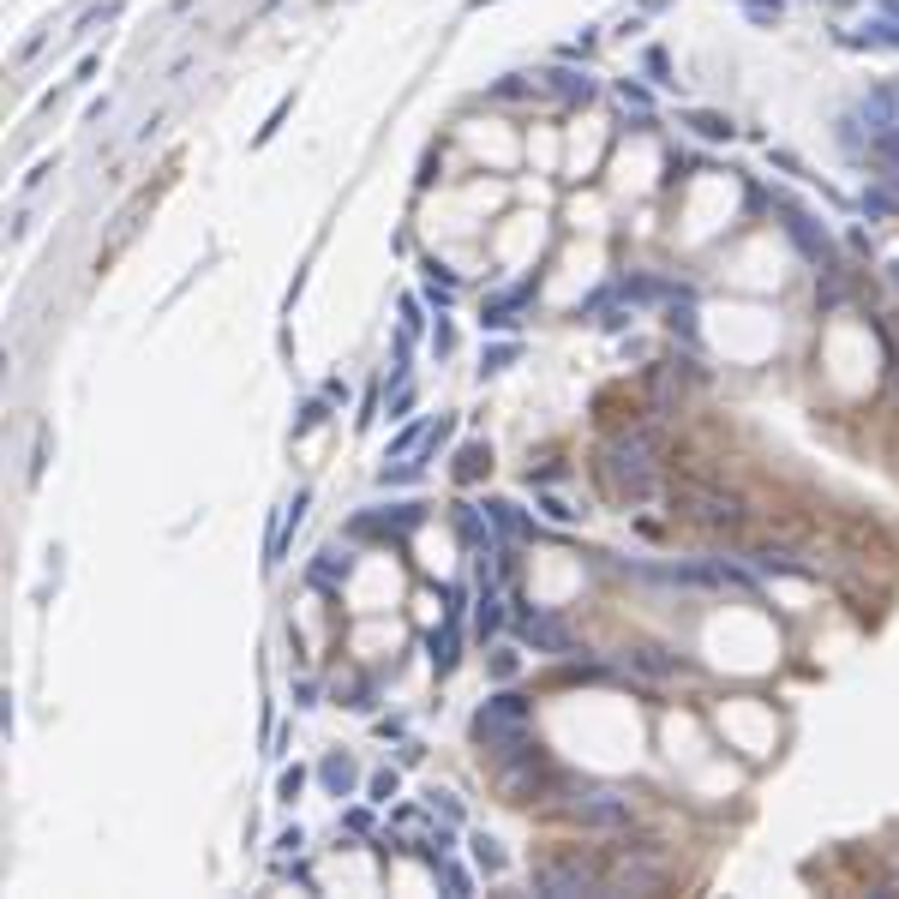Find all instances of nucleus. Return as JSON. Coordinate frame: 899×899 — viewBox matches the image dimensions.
<instances>
[{
    "label": "nucleus",
    "instance_id": "nucleus-7",
    "mask_svg": "<svg viewBox=\"0 0 899 899\" xmlns=\"http://www.w3.org/2000/svg\"><path fill=\"white\" fill-rule=\"evenodd\" d=\"M420 522H426V504H372V510H354L348 540H408Z\"/></svg>",
    "mask_w": 899,
    "mask_h": 899
},
{
    "label": "nucleus",
    "instance_id": "nucleus-8",
    "mask_svg": "<svg viewBox=\"0 0 899 899\" xmlns=\"http://www.w3.org/2000/svg\"><path fill=\"white\" fill-rule=\"evenodd\" d=\"M510 630L534 648V654H552V660H564L576 642H570V624L558 618V612H546V606H516L510 612Z\"/></svg>",
    "mask_w": 899,
    "mask_h": 899
},
{
    "label": "nucleus",
    "instance_id": "nucleus-4",
    "mask_svg": "<svg viewBox=\"0 0 899 899\" xmlns=\"http://www.w3.org/2000/svg\"><path fill=\"white\" fill-rule=\"evenodd\" d=\"M672 516L696 522V528H714V534H738L744 528V498L726 492V486H708V480H678L672 486Z\"/></svg>",
    "mask_w": 899,
    "mask_h": 899
},
{
    "label": "nucleus",
    "instance_id": "nucleus-34",
    "mask_svg": "<svg viewBox=\"0 0 899 899\" xmlns=\"http://www.w3.org/2000/svg\"><path fill=\"white\" fill-rule=\"evenodd\" d=\"M342 828H348V834H372V810H348Z\"/></svg>",
    "mask_w": 899,
    "mask_h": 899
},
{
    "label": "nucleus",
    "instance_id": "nucleus-16",
    "mask_svg": "<svg viewBox=\"0 0 899 899\" xmlns=\"http://www.w3.org/2000/svg\"><path fill=\"white\" fill-rule=\"evenodd\" d=\"M318 780H324V792H330V798H354L360 768H354V756H342V750H336V756H324V762H318Z\"/></svg>",
    "mask_w": 899,
    "mask_h": 899
},
{
    "label": "nucleus",
    "instance_id": "nucleus-23",
    "mask_svg": "<svg viewBox=\"0 0 899 899\" xmlns=\"http://www.w3.org/2000/svg\"><path fill=\"white\" fill-rule=\"evenodd\" d=\"M426 294H432L438 306H450V300H456V276H450L444 264H426Z\"/></svg>",
    "mask_w": 899,
    "mask_h": 899
},
{
    "label": "nucleus",
    "instance_id": "nucleus-1",
    "mask_svg": "<svg viewBox=\"0 0 899 899\" xmlns=\"http://www.w3.org/2000/svg\"><path fill=\"white\" fill-rule=\"evenodd\" d=\"M660 450H666V438H660L654 420H636V426H624V432L606 438L600 474H606V486H612L618 504H648L654 498V486H660Z\"/></svg>",
    "mask_w": 899,
    "mask_h": 899
},
{
    "label": "nucleus",
    "instance_id": "nucleus-22",
    "mask_svg": "<svg viewBox=\"0 0 899 899\" xmlns=\"http://www.w3.org/2000/svg\"><path fill=\"white\" fill-rule=\"evenodd\" d=\"M486 672H492V684H516L522 654H516V648H492V654H486Z\"/></svg>",
    "mask_w": 899,
    "mask_h": 899
},
{
    "label": "nucleus",
    "instance_id": "nucleus-35",
    "mask_svg": "<svg viewBox=\"0 0 899 899\" xmlns=\"http://www.w3.org/2000/svg\"><path fill=\"white\" fill-rule=\"evenodd\" d=\"M324 396H330V402L342 408V402H348V384H342V378H324Z\"/></svg>",
    "mask_w": 899,
    "mask_h": 899
},
{
    "label": "nucleus",
    "instance_id": "nucleus-26",
    "mask_svg": "<svg viewBox=\"0 0 899 899\" xmlns=\"http://www.w3.org/2000/svg\"><path fill=\"white\" fill-rule=\"evenodd\" d=\"M300 786H306V768H282V774H276V798H282V804H294Z\"/></svg>",
    "mask_w": 899,
    "mask_h": 899
},
{
    "label": "nucleus",
    "instance_id": "nucleus-28",
    "mask_svg": "<svg viewBox=\"0 0 899 899\" xmlns=\"http://www.w3.org/2000/svg\"><path fill=\"white\" fill-rule=\"evenodd\" d=\"M396 786H402V780H396V768H384V774H372V786H366V792H372V804H390V798H396Z\"/></svg>",
    "mask_w": 899,
    "mask_h": 899
},
{
    "label": "nucleus",
    "instance_id": "nucleus-18",
    "mask_svg": "<svg viewBox=\"0 0 899 899\" xmlns=\"http://www.w3.org/2000/svg\"><path fill=\"white\" fill-rule=\"evenodd\" d=\"M468 852H474V870H480V876H504V846H498L492 834H474Z\"/></svg>",
    "mask_w": 899,
    "mask_h": 899
},
{
    "label": "nucleus",
    "instance_id": "nucleus-31",
    "mask_svg": "<svg viewBox=\"0 0 899 899\" xmlns=\"http://www.w3.org/2000/svg\"><path fill=\"white\" fill-rule=\"evenodd\" d=\"M300 846H306V834H300V828H288V834H276V852H282V858H300Z\"/></svg>",
    "mask_w": 899,
    "mask_h": 899
},
{
    "label": "nucleus",
    "instance_id": "nucleus-29",
    "mask_svg": "<svg viewBox=\"0 0 899 899\" xmlns=\"http://www.w3.org/2000/svg\"><path fill=\"white\" fill-rule=\"evenodd\" d=\"M42 462H48V432L36 426V450H30V468H24V480H30V486L42 480Z\"/></svg>",
    "mask_w": 899,
    "mask_h": 899
},
{
    "label": "nucleus",
    "instance_id": "nucleus-32",
    "mask_svg": "<svg viewBox=\"0 0 899 899\" xmlns=\"http://www.w3.org/2000/svg\"><path fill=\"white\" fill-rule=\"evenodd\" d=\"M450 348H456V330L438 318V330H432V354H450Z\"/></svg>",
    "mask_w": 899,
    "mask_h": 899
},
{
    "label": "nucleus",
    "instance_id": "nucleus-33",
    "mask_svg": "<svg viewBox=\"0 0 899 899\" xmlns=\"http://www.w3.org/2000/svg\"><path fill=\"white\" fill-rule=\"evenodd\" d=\"M294 708H318V684H312V678L294 684Z\"/></svg>",
    "mask_w": 899,
    "mask_h": 899
},
{
    "label": "nucleus",
    "instance_id": "nucleus-27",
    "mask_svg": "<svg viewBox=\"0 0 899 899\" xmlns=\"http://www.w3.org/2000/svg\"><path fill=\"white\" fill-rule=\"evenodd\" d=\"M564 474H570V468H564V462H540V468H534V462H528V486H558V480H564Z\"/></svg>",
    "mask_w": 899,
    "mask_h": 899
},
{
    "label": "nucleus",
    "instance_id": "nucleus-12",
    "mask_svg": "<svg viewBox=\"0 0 899 899\" xmlns=\"http://www.w3.org/2000/svg\"><path fill=\"white\" fill-rule=\"evenodd\" d=\"M534 300V282H516L510 294H498V300H486V312H480V330H516L522 324V306Z\"/></svg>",
    "mask_w": 899,
    "mask_h": 899
},
{
    "label": "nucleus",
    "instance_id": "nucleus-30",
    "mask_svg": "<svg viewBox=\"0 0 899 899\" xmlns=\"http://www.w3.org/2000/svg\"><path fill=\"white\" fill-rule=\"evenodd\" d=\"M426 810H432V816H444V822H456V828H462V804H456V798H450V792H432V804H426Z\"/></svg>",
    "mask_w": 899,
    "mask_h": 899
},
{
    "label": "nucleus",
    "instance_id": "nucleus-3",
    "mask_svg": "<svg viewBox=\"0 0 899 899\" xmlns=\"http://www.w3.org/2000/svg\"><path fill=\"white\" fill-rule=\"evenodd\" d=\"M498 774V792L510 798V804H534V798H552V792H570V774L540 750V744H522L510 762H498L492 768Z\"/></svg>",
    "mask_w": 899,
    "mask_h": 899
},
{
    "label": "nucleus",
    "instance_id": "nucleus-13",
    "mask_svg": "<svg viewBox=\"0 0 899 899\" xmlns=\"http://www.w3.org/2000/svg\"><path fill=\"white\" fill-rule=\"evenodd\" d=\"M480 510H486V522H492V534H498V540H510V546H516V540H522V534L534 528V516H528V510H516L510 498H486Z\"/></svg>",
    "mask_w": 899,
    "mask_h": 899
},
{
    "label": "nucleus",
    "instance_id": "nucleus-17",
    "mask_svg": "<svg viewBox=\"0 0 899 899\" xmlns=\"http://www.w3.org/2000/svg\"><path fill=\"white\" fill-rule=\"evenodd\" d=\"M636 672H648V678H672V672H684V660L678 654H666V648H636V654H624Z\"/></svg>",
    "mask_w": 899,
    "mask_h": 899
},
{
    "label": "nucleus",
    "instance_id": "nucleus-5",
    "mask_svg": "<svg viewBox=\"0 0 899 899\" xmlns=\"http://www.w3.org/2000/svg\"><path fill=\"white\" fill-rule=\"evenodd\" d=\"M534 894L540 899H582V894H606V864L594 852H558L534 864Z\"/></svg>",
    "mask_w": 899,
    "mask_h": 899
},
{
    "label": "nucleus",
    "instance_id": "nucleus-20",
    "mask_svg": "<svg viewBox=\"0 0 899 899\" xmlns=\"http://www.w3.org/2000/svg\"><path fill=\"white\" fill-rule=\"evenodd\" d=\"M516 360H522V342H492V348L480 354V378H486V372H510Z\"/></svg>",
    "mask_w": 899,
    "mask_h": 899
},
{
    "label": "nucleus",
    "instance_id": "nucleus-10",
    "mask_svg": "<svg viewBox=\"0 0 899 899\" xmlns=\"http://www.w3.org/2000/svg\"><path fill=\"white\" fill-rule=\"evenodd\" d=\"M306 510H312V492H294V504H282V516L270 522V540H264V570H276L288 558V534L306 522Z\"/></svg>",
    "mask_w": 899,
    "mask_h": 899
},
{
    "label": "nucleus",
    "instance_id": "nucleus-11",
    "mask_svg": "<svg viewBox=\"0 0 899 899\" xmlns=\"http://www.w3.org/2000/svg\"><path fill=\"white\" fill-rule=\"evenodd\" d=\"M348 576H354V546H324V552L306 564V582H312V588H324V594H336Z\"/></svg>",
    "mask_w": 899,
    "mask_h": 899
},
{
    "label": "nucleus",
    "instance_id": "nucleus-24",
    "mask_svg": "<svg viewBox=\"0 0 899 899\" xmlns=\"http://www.w3.org/2000/svg\"><path fill=\"white\" fill-rule=\"evenodd\" d=\"M540 510H546V522H558V528H570V522H582V510H576V504H564L558 492H546V498H540Z\"/></svg>",
    "mask_w": 899,
    "mask_h": 899
},
{
    "label": "nucleus",
    "instance_id": "nucleus-14",
    "mask_svg": "<svg viewBox=\"0 0 899 899\" xmlns=\"http://www.w3.org/2000/svg\"><path fill=\"white\" fill-rule=\"evenodd\" d=\"M498 630H504V594H498L492 576H480V594H474V636L486 642V636H498Z\"/></svg>",
    "mask_w": 899,
    "mask_h": 899
},
{
    "label": "nucleus",
    "instance_id": "nucleus-9",
    "mask_svg": "<svg viewBox=\"0 0 899 899\" xmlns=\"http://www.w3.org/2000/svg\"><path fill=\"white\" fill-rule=\"evenodd\" d=\"M426 654H432V672H438V678L456 672V660H462V588H444V630H432Z\"/></svg>",
    "mask_w": 899,
    "mask_h": 899
},
{
    "label": "nucleus",
    "instance_id": "nucleus-2",
    "mask_svg": "<svg viewBox=\"0 0 899 899\" xmlns=\"http://www.w3.org/2000/svg\"><path fill=\"white\" fill-rule=\"evenodd\" d=\"M534 708H528V696H516L510 684H498V696H486L480 702V714H474V744L486 750V762L498 768V762H510L522 744H534Z\"/></svg>",
    "mask_w": 899,
    "mask_h": 899
},
{
    "label": "nucleus",
    "instance_id": "nucleus-6",
    "mask_svg": "<svg viewBox=\"0 0 899 899\" xmlns=\"http://www.w3.org/2000/svg\"><path fill=\"white\" fill-rule=\"evenodd\" d=\"M564 816L588 834H630V798L618 786H576L570 780V804Z\"/></svg>",
    "mask_w": 899,
    "mask_h": 899
},
{
    "label": "nucleus",
    "instance_id": "nucleus-25",
    "mask_svg": "<svg viewBox=\"0 0 899 899\" xmlns=\"http://www.w3.org/2000/svg\"><path fill=\"white\" fill-rule=\"evenodd\" d=\"M342 702H348V708H360V714H366V708H378V684H372V678H354V684H348V690H342Z\"/></svg>",
    "mask_w": 899,
    "mask_h": 899
},
{
    "label": "nucleus",
    "instance_id": "nucleus-21",
    "mask_svg": "<svg viewBox=\"0 0 899 899\" xmlns=\"http://www.w3.org/2000/svg\"><path fill=\"white\" fill-rule=\"evenodd\" d=\"M330 408H336V402H330V396L318 390V396H312V402L300 408V420H294V438H306V432H318V426L330 420Z\"/></svg>",
    "mask_w": 899,
    "mask_h": 899
},
{
    "label": "nucleus",
    "instance_id": "nucleus-15",
    "mask_svg": "<svg viewBox=\"0 0 899 899\" xmlns=\"http://www.w3.org/2000/svg\"><path fill=\"white\" fill-rule=\"evenodd\" d=\"M486 474H492V444H480V438H474V444H462V450H456V462H450V480H456V486H480Z\"/></svg>",
    "mask_w": 899,
    "mask_h": 899
},
{
    "label": "nucleus",
    "instance_id": "nucleus-19",
    "mask_svg": "<svg viewBox=\"0 0 899 899\" xmlns=\"http://www.w3.org/2000/svg\"><path fill=\"white\" fill-rule=\"evenodd\" d=\"M432 876H438V888H444V894H450V899H468V894H474V882H468V870H456L450 858H438V864H432Z\"/></svg>",
    "mask_w": 899,
    "mask_h": 899
}]
</instances>
